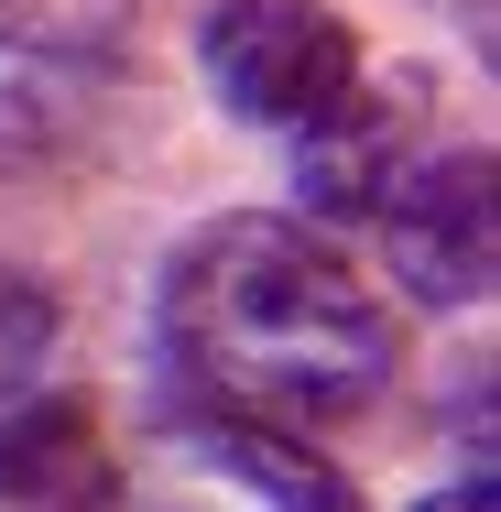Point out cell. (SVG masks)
Masks as SVG:
<instances>
[{
	"label": "cell",
	"instance_id": "cell-1",
	"mask_svg": "<svg viewBox=\"0 0 501 512\" xmlns=\"http://www.w3.org/2000/svg\"><path fill=\"white\" fill-rule=\"evenodd\" d=\"M186 393L262 425H327L393 382V306L305 218H218L164 262Z\"/></svg>",
	"mask_w": 501,
	"mask_h": 512
},
{
	"label": "cell",
	"instance_id": "cell-2",
	"mask_svg": "<svg viewBox=\"0 0 501 512\" xmlns=\"http://www.w3.org/2000/svg\"><path fill=\"white\" fill-rule=\"evenodd\" d=\"M99 512H360V491H349L338 458H316L305 436L186 393L175 425H164V447H153V469H142V480L109 469Z\"/></svg>",
	"mask_w": 501,
	"mask_h": 512
},
{
	"label": "cell",
	"instance_id": "cell-3",
	"mask_svg": "<svg viewBox=\"0 0 501 512\" xmlns=\"http://www.w3.org/2000/svg\"><path fill=\"white\" fill-rule=\"evenodd\" d=\"M197 66L218 88V109L295 131L305 109H327L360 77V44H349V22L327 0H218L197 33Z\"/></svg>",
	"mask_w": 501,
	"mask_h": 512
},
{
	"label": "cell",
	"instance_id": "cell-4",
	"mask_svg": "<svg viewBox=\"0 0 501 512\" xmlns=\"http://www.w3.org/2000/svg\"><path fill=\"white\" fill-rule=\"evenodd\" d=\"M425 164V88L414 77H349L327 109L295 120V197L305 218H382L403 175Z\"/></svg>",
	"mask_w": 501,
	"mask_h": 512
},
{
	"label": "cell",
	"instance_id": "cell-5",
	"mask_svg": "<svg viewBox=\"0 0 501 512\" xmlns=\"http://www.w3.org/2000/svg\"><path fill=\"white\" fill-rule=\"evenodd\" d=\"M382 251H393V284L414 306H480L491 295V251H501L491 153H425L382 197Z\"/></svg>",
	"mask_w": 501,
	"mask_h": 512
},
{
	"label": "cell",
	"instance_id": "cell-6",
	"mask_svg": "<svg viewBox=\"0 0 501 512\" xmlns=\"http://www.w3.org/2000/svg\"><path fill=\"white\" fill-rule=\"evenodd\" d=\"M109 436L77 393H11L0 404V502L22 512H99Z\"/></svg>",
	"mask_w": 501,
	"mask_h": 512
},
{
	"label": "cell",
	"instance_id": "cell-7",
	"mask_svg": "<svg viewBox=\"0 0 501 512\" xmlns=\"http://www.w3.org/2000/svg\"><path fill=\"white\" fill-rule=\"evenodd\" d=\"M120 33V0H0V44L11 55H88Z\"/></svg>",
	"mask_w": 501,
	"mask_h": 512
},
{
	"label": "cell",
	"instance_id": "cell-8",
	"mask_svg": "<svg viewBox=\"0 0 501 512\" xmlns=\"http://www.w3.org/2000/svg\"><path fill=\"white\" fill-rule=\"evenodd\" d=\"M44 349H55V295H44L33 273H11V262H0V404H11V393H33Z\"/></svg>",
	"mask_w": 501,
	"mask_h": 512
},
{
	"label": "cell",
	"instance_id": "cell-9",
	"mask_svg": "<svg viewBox=\"0 0 501 512\" xmlns=\"http://www.w3.org/2000/svg\"><path fill=\"white\" fill-rule=\"evenodd\" d=\"M414 512H501V491H491V469H469L458 491H436V502H414Z\"/></svg>",
	"mask_w": 501,
	"mask_h": 512
}]
</instances>
